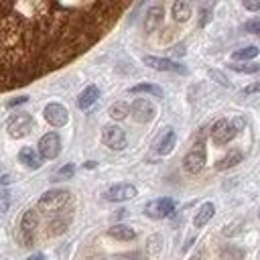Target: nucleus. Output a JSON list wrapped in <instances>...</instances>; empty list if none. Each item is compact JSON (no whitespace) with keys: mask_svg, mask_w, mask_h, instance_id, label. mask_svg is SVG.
<instances>
[{"mask_svg":"<svg viewBox=\"0 0 260 260\" xmlns=\"http://www.w3.org/2000/svg\"><path fill=\"white\" fill-rule=\"evenodd\" d=\"M142 61H144V65H148V67H152V69H156V71H173V73H185V71H187L181 63H177V61H173V59H165V57L144 55Z\"/></svg>","mask_w":260,"mask_h":260,"instance_id":"nucleus-8","label":"nucleus"},{"mask_svg":"<svg viewBox=\"0 0 260 260\" xmlns=\"http://www.w3.org/2000/svg\"><path fill=\"white\" fill-rule=\"evenodd\" d=\"M128 114H130V106L124 102H116L110 106V118L112 120H124Z\"/></svg>","mask_w":260,"mask_h":260,"instance_id":"nucleus-23","label":"nucleus"},{"mask_svg":"<svg viewBox=\"0 0 260 260\" xmlns=\"http://www.w3.org/2000/svg\"><path fill=\"white\" fill-rule=\"evenodd\" d=\"M242 4L246 10H252V12L260 10V0H242Z\"/></svg>","mask_w":260,"mask_h":260,"instance_id":"nucleus-29","label":"nucleus"},{"mask_svg":"<svg viewBox=\"0 0 260 260\" xmlns=\"http://www.w3.org/2000/svg\"><path fill=\"white\" fill-rule=\"evenodd\" d=\"M124 260H126V258H124Z\"/></svg>","mask_w":260,"mask_h":260,"instance_id":"nucleus-38","label":"nucleus"},{"mask_svg":"<svg viewBox=\"0 0 260 260\" xmlns=\"http://www.w3.org/2000/svg\"><path fill=\"white\" fill-rule=\"evenodd\" d=\"M191 8H193V2H191V0H175V2H173V18H175L177 22L189 20Z\"/></svg>","mask_w":260,"mask_h":260,"instance_id":"nucleus-15","label":"nucleus"},{"mask_svg":"<svg viewBox=\"0 0 260 260\" xmlns=\"http://www.w3.org/2000/svg\"><path fill=\"white\" fill-rule=\"evenodd\" d=\"M43 114H45V120H47L51 126H55V128L65 126L67 120H69V112H67L61 104H49Z\"/></svg>","mask_w":260,"mask_h":260,"instance_id":"nucleus-12","label":"nucleus"},{"mask_svg":"<svg viewBox=\"0 0 260 260\" xmlns=\"http://www.w3.org/2000/svg\"><path fill=\"white\" fill-rule=\"evenodd\" d=\"M173 146H175V132L169 128V130L156 140V152H158V154H169V152L173 150Z\"/></svg>","mask_w":260,"mask_h":260,"instance_id":"nucleus-19","label":"nucleus"},{"mask_svg":"<svg viewBox=\"0 0 260 260\" xmlns=\"http://www.w3.org/2000/svg\"><path fill=\"white\" fill-rule=\"evenodd\" d=\"M102 140H104V144H106L108 148H112V150H122V148L126 146V134H124V130H122L120 126H116V124L104 126V130H102Z\"/></svg>","mask_w":260,"mask_h":260,"instance_id":"nucleus-6","label":"nucleus"},{"mask_svg":"<svg viewBox=\"0 0 260 260\" xmlns=\"http://www.w3.org/2000/svg\"><path fill=\"white\" fill-rule=\"evenodd\" d=\"M242 150H230L223 158H219L217 162H215V169H219V171H223V169H230V167H236L238 162H242Z\"/></svg>","mask_w":260,"mask_h":260,"instance_id":"nucleus-20","label":"nucleus"},{"mask_svg":"<svg viewBox=\"0 0 260 260\" xmlns=\"http://www.w3.org/2000/svg\"><path fill=\"white\" fill-rule=\"evenodd\" d=\"M59 152H61V138H59V134L57 132H47L39 140V154L43 158L53 160V158L59 156Z\"/></svg>","mask_w":260,"mask_h":260,"instance_id":"nucleus-7","label":"nucleus"},{"mask_svg":"<svg viewBox=\"0 0 260 260\" xmlns=\"http://www.w3.org/2000/svg\"><path fill=\"white\" fill-rule=\"evenodd\" d=\"M232 124H234V128H236V130H242V128L246 126V120H244V118H236Z\"/></svg>","mask_w":260,"mask_h":260,"instance_id":"nucleus-34","label":"nucleus"},{"mask_svg":"<svg viewBox=\"0 0 260 260\" xmlns=\"http://www.w3.org/2000/svg\"><path fill=\"white\" fill-rule=\"evenodd\" d=\"M205 144H203V140H197L193 146H191V150L185 154V158H183V167H185V171L187 173H191V175H195V173H199L203 167H205Z\"/></svg>","mask_w":260,"mask_h":260,"instance_id":"nucleus-3","label":"nucleus"},{"mask_svg":"<svg viewBox=\"0 0 260 260\" xmlns=\"http://www.w3.org/2000/svg\"><path fill=\"white\" fill-rule=\"evenodd\" d=\"M75 173V167L69 162V165H63L55 175H53V181H65V179H71Z\"/></svg>","mask_w":260,"mask_h":260,"instance_id":"nucleus-26","label":"nucleus"},{"mask_svg":"<svg viewBox=\"0 0 260 260\" xmlns=\"http://www.w3.org/2000/svg\"><path fill=\"white\" fill-rule=\"evenodd\" d=\"M230 69L238 73H258L260 63H230Z\"/></svg>","mask_w":260,"mask_h":260,"instance_id":"nucleus-25","label":"nucleus"},{"mask_svg":"<svg viewBox=\"0 0 260 260\" xmlns=\"http://www.w3.org/2000/svg\"><path fill=\"white\" fill-rule=\"evenodd\" d=\"M37 225H39V215H37V211H35V209H28V211L22 215L20 228H22V232L28 236V234H32V232L37 230Z\"/></svg>","mask_w":260,"mask_h":260,"instance_id":"nucleus-21","label":"nucleus"},{"mask_svg":"<svg viewBox=\"0 0 260 260\" xmlns=\"http://www.w3.org/2000/svg\"><path fill=\"white\" fill-rule=\"evenodd\" d=\"M162 16H165V10L160 6H150L146 10V18H144V30L146 32H152L156 30L160 24H162Z\"/></svg>","mask_w":260,"mask_h":260,"instance_id":"nucleus-13","label":"nucleus"},{"mask_svg":"<svg viewBox=\"0 0 260 260\" xmlns=\"http://www.w3.org/2000/svg\"><path fill=\"white\" fill-rule=\"evenodd\" d=\"M193 260H199V258H193Z\"/></svg>","mask_w":260,"mask_h":260,"instance_id":"nucleus-37","label":"nucleus"},{"mask_svg":"<svg viewBox=\"0 0 260 260\" xmlns=\"http://www.w3.org/2000/svg\"><path fill=\"white\" fill-rule=\"evenodd\" d=\"M130 114H132V118H134L136 122L146 124V122H150V120L154 118V106H152L148 100L138 98V100L132 102V106H130Z\"/></svg>","mask_w":260,"mask_h":260,"instance_id":"nucleus-10","label":"nucleus"},{"mask_svg":"<svg viewBox=\"0 0 260 260\" xmlns=\"http://www.w3.org/2000/svg\"><path fill=\"white\" fill-rule=\"evenodd\" d=\"M108 236H112V238H116V240H122V242H128V240H134V230L132 228H128V225H124V223H116V225H112L110 230H108Z\"/></svg>","mask_w":260,"mask_h":260,"instance_id":"nucleus-18","label":"nucleus"},{"mask_svg":"<svg viewBox=\"0 0 260 260\" xmlns=\"http://www.w3.org/2000/svg\"><path fill=\"white\" fill-rule=\"evenodd\" d=\"M236 134H238V130L234 128V124L230 120H217L211 126V138L215 144H228Z\"/></svg>","mask_w":260,"mask_h":260,"instance_id":"nucleus-9","label":"nucleus"},{"mask_svg":"<svg viewBox=\"0 0 260 260\" xmlns=\"http://www.w3.org/2000/svg\"><path fill=\"white\" fill-rule=\"evenodd\" d=\"M71 199V193L65 191V189H51L47 193L41 195L39 199V207L45 209V211H59L63 209Z\"/></svg>","mask_w":260,"mask_h":260,"instance_id":"nucleus-2","label":"nucleus"},{"mask_svg":"<svg viewBox=\"0 0 260 260\" xmlns=\"http://www.w3.org/2000/svg\"><path fill=\"white\" fill-rule=\"evenodd\" d=\"M173 211H175V201L171 197L154 199V201L146 203V207H144V215L150 219H162V217L171 215Z\"/></svg>","mask_w":260,"mask_h":260,"instance_id":"nucleus-5","label":"nucleus"},{"mask_svg":"<svg viewBox=\"0 0 260 260\" xmlns=\"http://www.w3.org/2000/svg\"><path fill=\"white\" fill-rule=\"evenodd\" d=\"M67 228V219H55L53 223H51V230L55 232V234H59V232H63Z\"/></svg>","mask_w":260,"mask_h":260,"instance_id":"nucleus-28","label":"nucleus"},{"mask_svg":"<svg viewBox=\"0 0 260 260\" xmlns=\"http://www.w3.org/2000/svg\"><path fill=\"white\" fill-rule=\"evenodd\" d=\"M6 207H8V193L2 191V193H0V213L6 211Z\"/></svg>","mask_w":260,"mask_h":260,"instance_id":"nucleus-31","label":"nucleus"},{"mask_svg":"<svg viewBox=\"0 0 260 260\" xmlns=\"http://www.w3.org/2000/svg\"><path fill=\"white\" fill-rule=\"evenodd\" d=\"M132 0H0V93L28 85L102 41Z\"/></svg>","mask_w":260,"mask_h":260,"instance_id":"nucleus-1","label":"nucleus"},{"mask_svg":"<svg viewBox=\"0 0 260 260\" xmlns=\"http://www.w3.org/2000/svg\"><path fill=\"white\" fill-rule=\"evenodd\" d=\"M244 30H246V32H252V35H258V37H260V20H258V18H254V20H248V22L244 24Z\"/></svg>","mask_w":260,"mask_h":260,"instance_id":"nucleus-27","label":"nucleus"},{"mask_svg":"<svg viewBox=\"0 0 260 260\" xmlns=\"http://www.w3.org/2000/svg\"><path fill=\"white\" fill-rule=\"evenodd\" d=\"M32 116L26 114V112H20V114H14L10 120H8V134L12 138H24L30 130H32Z\"/></svg>","mask_w":260,"mask_h":260,"instance_id":"nucleus-4","label":"nucleus"},{"mask_svg":"<svg viewBox=\"0 0 260 260\" xmlns=\"http://www.w3.org/2000/svg\"><path fill=\"white\" fill-rule=\"evenodd\" d=\"M209 75H211L213 79H217V81H219L221 85H230V81H228V79H225V77H223V75H221L219 71H209Z\"/></svg>","mask_w":260,"mask_h":260,"instance_id":"nucleus-30","label":"nucleus"},{"mask_svg":"<svg viewBox=\"0 0 260 260\" xmlns=\"http://www.w3.org/2000/svg\"><path fill=\"white\" fill-rule=\"evenodd\" d=\"M26 100H28L26 95H20V98H14V100H10L6 106H8V108H14V106H20V104H24Z\"/></svg>","mask_w":260,"mask_h":260,"instance_id":"nucleus-32","label":"nucleus"},{"mask_svg":"<svg viewBox=\"0 0 260 260\" xmlns=\"http://www.w3.org/2000/svg\"><path fill=\"white\" fill-rule=\"evenodd\" d=\"M26 260H47V258H45L43 254H32V256H28Z\"/></svg>","mask_w":260,"mask_h":260,"instance_id":"nucleus-35","label":"nucleus"},{"mask_svg":"<svg viewBox=\"0 0 260 260\" xmlns=\"http://www.w3.org/2000/svg\"><path fill=\"white\" fill-rule=\"evenodd\" d=\"M136 187L130 185V183H118V185H112L108 191H106V199L108 201H128L132 197H136Z\"/></svg>","mask_w":260,"mask_h":260,"instance_id":"nucleus-11","label":"nucleus"},{"mask_svg":"<svg viewBox=\"0 0 260 260\" xmlns=\"http://www.w3.org/2000/svg\"><path fill=\"white\" fill-rule=\"evenodd\" d=\"M130 93H150L154 98H162V89L158 85H154V83H138V85H134L130 89Z\"/></svg>","mask_w":260,"mask_h":260,"instance_id":"nucleus-22","label":"nucleus"},{"mask_svg":"<svg viewBox=\"0 0 260 260\" xmlns=\"http://www.w3.org/2000/svg\"><path fill=\"white\" fill-rule=\"evenodd\" d=\"M213 213H215V205H213L211 201L203 203V205L199 207V211L195 213V219H193L195 228H201V225H205V223H207V221L213 217Z\"/></svg>","mask_w":260,"mask_h":260,"instance_id":"nucleus-17","label":"nucleus"},{"mask_svg":"<svg viewBox=\"0 0 260 260\" xmlns=\"http://www.w3.org/2000/svg\"><path fill=\"white\" fill-rule=\"evenodd\" d=\"M256 91H260V81L250 83V85H246V87H244V93H256Z\"/></svg>","mask_w":260,"mask_h":260,"instance_id":"nucleus-33","label":"nucleus"},{"mask_svg":"<svg viewBox=\"0 0 260 260\" xmlns=\"http://www.w3.org/2000/svg\"><path fill=\"white\" fill-rule=\"evenodd\" d=\"M98 98H100V89H98L95 85H87V87L79 93V98H77V106H79V110H87L91 104L98 102Z\"/></svg>","mask_w":260,"mask_h":260,"instance_id":"nucleus-16","label":"nucleus"},{"mask_svg":"<svg viewBox=\"0 0 260 260\" xmlns=\"http://www.w3.org/2000/svg\"><path fill=\"white\" fill-rule=\"evenodd\" d=\"M85 167H87V169H93V167H95V162H93V160H89V162H85Z\"/></svg>","mask_w":260,"mask_h":260,"instance_id":"nucleus-36","label":"nucleus"},{"mask_svg":"<svg viewBox=\"0 0 260 260\" xmlns=\"http://www.w3.org/2000/svg\"><path fill=\"white\" fill-rule=\"evenodd\" d=\"M258 55V47L250 45V47H244V49H238L232 53V59L234 61H248V59H254Z\"/></svg>","mask_w":260,"mask_h":260,"instance_id":"nucleus-24","label":"nucleus"},{"mask_svg":"<svg viewBox=\"0 0 260 260\" xmlns=\"http://www.w3.org/2000/svg\"><path fill=\"white\" fill-rule=\"evenodd\" d=\"M18 160H20V162H24L28 169H39V167L43 165V156H41V154H37V150H35V148H30V146L20 148V152H18Z\"/></svg>","mask_w":260,"mask_h":260,"instance_id":"nucleus-14","label":"nucleus"}]
</instances>
